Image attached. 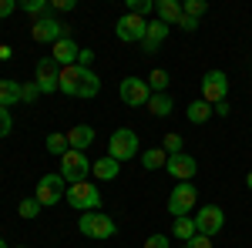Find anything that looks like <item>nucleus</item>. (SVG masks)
I'll list each match as a JSON object with an SVG mask.
<instances>
[{
  "label": "nucleus",
  "instance_id": "nucleus-7",
  "mask_svg": "<svg viewBox=\"0 0 252 248\" xmlns=\"http://www.w3.org/2000/svg\"><path fill=\"white\" fill-rule=\"evenodd\" d=\"M108 154L115 158V161H128V158H135L138 154V134L131 128H118L111 138H108Z\"/></svg>",
  "mask_w": 252,
  "mask_h": 248
},
{
  "label": "nucleus",
  "instance_id": "nucleus-36",
  "mask_svg": "<svg viewBox=\"0 0 252 248\" xmlns=\"http://www.w3.org/2000/svg\"><path fill=\"white\" fill-rule=\"evenodd\" d=\"M91 64H94V51H91V47H81V54H78V67L91 71Z\"/></svg>",
  "mask_w": 252,
  "mask_h": 248
},
{
  "label": "nucleus",
  "instance_id": "nucleus-40",
  "mask_svg": "<svg viewBox=\"0 0 252 248\" xmlns=\"http://www.w3.org/2000/svg\"><path fill=\"white\" fill-rule=\"evenodd\" d=\"M14 10H17V3H14V0H0V17H10Z\"/></svg>",
  "mask_w": 252,
  "mask_h": 248
},
{
  "label": "nucleus",
  "instance_id": "nucleus-28",
  "mask_svg": "<svg viewBox=\"0 0 252 248\" xmlns=\"http://www.w3.org/2000/svg\"><path fill=\"white\" fill-rule=\"evenodd\" d=\"M182 14H185V17H205V14H209V3H205V0H185V3H182Z\"/></svg>",
  "mask_w": 252,
  "mask_h": 248
},
{
  "label": "nucleus",
  "instance_id": "nucleus-43",
  "mask_svg": "<svg viewBox=\"0 0 252 248\" xmlns=\"http://www.w3.org/2000/svg\"><path fill=\"white\" fill-rule=\"evenodd\" d=\"M246 185H249V188H252V171H249V174H246Z\"/></svg>",
  "mask_w": 252,
  "mask_h": 248
},
{
  "label": "nucleus",
  "instance_id": "nucleus-10",
  "mask_svg": "<svg viewBox=\"0 0 252 248\" xmlns=\"http://www.w3.org/2000/svg\"><path fill=\"white\" fill-rule=\"evenodd\" d=\"M192 218H195V231L198 235H209V238L225 228V211L219 208V205H202L198 215H192Z\"/></svg>",
  "mask_w": 252,
  "mask_h": 248
},
{
  "label": "nucleus",
  "instance_id": "nucleus-19",
  "mask_svg": "<svg viewBox=\"0 0 252 248\" xmlns=\"http://www.w3.org/2000/svg\"><path fill=\"white\" fill-rule=\"evenodd\" d=\"M155 14H158L161 24L178 27V20H182V3H178V0H158V3H155Z\"/></svg>",
  "mask_w": 252,
  "mask_h": 248
},
{
  "label": "nucleus",
  "instance_id": "nucleus-37",
  "mask_svg": "<svg viewBox=\"0 0 252 248\" xmlns=\"http://www.w3.org/2000/svg\"><path fill=\"white\" fill-rule=\"evenodd\" d=\"M182 248H212V238H209V235H195V238H189Z\"/></svg>",
  "mask_w": 252,
  "mask_h": 248
},
{
  "label": "nucleus",
  "instance_id": "nucleus-41",
  "mask_svg": "<svg viewBox=\"0 0 252 248\" xmlns=\"http://www.w3.org/2000/svg\"><path fill=\"white\" fill-rule=\"evenodd\" d=\"M229 111H232L229 101H222V104H215V108H212V114H219V117H229Z\"/></svg>",
  "mask_w": 252,
  "mask_h": 248
},
{
  "label": "nucleus",
  "instance_id": "nucleus-42",
  "mask_svg": "<svg viewBox=\"0 0 252 248\" xmlns=\"http://www.w3.org/2000/svg\"><path fill=\"white\" fill-rule=\"evenodd\" d=\"M14 57V47L10 44H0V60H10Z\"/></svg>",
  "mask_w": 252,
  "mask_h": 248
},
{
  "label": "nucleus",
  "instance_id": "nucleus-22",
  "mask_svg": "<svg viewBox=\"0 0 252 248\" xmlns=\"http://www.w3.org/2000/svg\"><path fill=\"white\" fill-rule=\"evenodd\" d=\"M165 161H168L165 148H148V151L141 154V168H145V171H158V168H165Z\"/></svg>",
  "mask_w": 252,
  "mask_h": 248
},
{
  "label": "nucleus",
  "instance_id": "nucleus-20",
  "mask_svg": "<svg viewBox=\"0 0 252 248\" xmlns=\"http://www.w3.org/2000/svg\"><path fill=\"white\" fill-rule=\"evenodd\" d=\"M172 235L178 238V242H189V238H195V235H198V231H195V218H192V215H182V218H175Z\"/></svg>",
  "mask_w": 252,
  "mask_h": 248
},
{
  "label": "nucleus",
  "instance_id": "nucleus-45",
  "mask_svg": "<svg viewBox=\"0 0 252 248\" xmlns=\"http://www.w3.org/2000/svg\"><path fill=\"white\" fill-rule=\"evenodd\" d=\"M17 248H27V245H17Z\"/></svg>",
  "mask_w": 252,
  "mask_h": 248
},
{
  "label": "nucleus",
  "instance_id": "nucleus-23",
  "mask_svg": "<svg viewBox=\"0 0 252 248\" xmlns=\"http://www.w3.org/2000/svg\"><path fill=\"white\" fill-rule=\"evenodd\" d=\"M185 114H189V121H192V124H205V121L212 117V104L198 97V101H192V104H189V111H185Z\"/></svg>",
  "mask_w": 252,
  "mask_h": 248
},
{
  "label": "nucleus",
  "instance_id": "nucleus-6",
  "mask_svg": "<svg viewBox=\"0 0 252 248\" xmlns=\"http://www.w3.org/2000/svg\"><path fill=\"white\" fill-rule=\"evenodd\" d=\"M195 201H198V191H195L192 181H178L168 194V211H172L175 218H182V215H192Z\"/></svg>",
  "mask_w": 252,
  "mask_h": 248
},
{
  "label": "nucleus",
  "instance_id": "nucleus-9",
  "mask_svg": "<svg viewBox=\"0 0 252 248\" xmlns=\"http://www.w3.org/2000/svg\"><path fill=\"white\" fill-rule=\"evenodd\" d=\"M229 94V77L225 71H205L202 74V101H209V104H222Z\"/></svg>",
  "mask_w": 252,
  "mask_h": 248
},
{
  "label": "nucleus",
  "instance_id": "nucleus-8",
  "mask_svg": "<svg viewBox=\"0 0 252 248\" xmlns=\"http://www.w3.org/2000/svg\"><path fill=\"white\" fill-rule=\"evenodd\" d=\"M34 198H37L44 208H51V205H58L61 198H67V181L61 174H44L37 181V194Z\"/></svg>",
  "mask_w": 252,
  "mask_h": 248
},
{
  "label": "nucleus",
  "instance_id": "nucleus-5",
  "mask_svg": "<svg viewBox=\"0 0 252 248\" xmlns=\"http://www.w3.org/2000/svg\"><path fill=\"white\" fill-rule=\"evenodd\" d=\"M118 97H121L128 108H148V101H152V87H148L145 77H125V81L118 84Z\"/></svg>",
  "mask_w": 252,
  "mask_h": 248
},
{
  "label": "nucleus",
  "instance_id": "nucleus-4",
  "mask_svg": "<svg viewBox=\"0 0 252 248\" xmlns=\"http://www.w3.org/2000/svg\"><path fill=\"white\" fill-rule=\"evenodd\" d=\"M91 165H94V161H88L84 151H67L64 158H61V171L58 174L67 181V185H78V181H88Z\"/></svg>",
  "mask_w": 252,
  "mask_h": 248
},
{
  "label": "nucleus",
  "instance_id": "nucleus-2",
  "mask_svg": "<svg viewBox=\"0 0 252 248\" xmlns=\"http://www.w3.org/2000/svg\"><path fill=\"white\" fill-rule=\"evenodd\" d=\"M64 37H71L67 34V24H61L58 17H37L34 24H31V40L34 44H58V40H64Z\"/></svg>",
  "mask_w": 252,
  "mask_h": 248
},
{
  "label": "nucleus",
  "instance_id": "nucleus-12",
  "mask_svg": "<svg viewBox=\"0 0 252 248\" xmlns=\"http://www.w3.org/2000/svg\"><path fill=\"white\" fill-rule=\"evenodd\" d=\"M58 77H61V64L51 57V54L37 60V77H34V84L40 87V94H54V91H58Z\"/></svg>",
  "mask_w": 252,
  "mask_h": 248
},
{
  "label": "nucleus",
  "instance_id": "nucleus-25",
  "mask_svg": "<svg viewBox=\"0 0 252 248\" xmlns=\"http://www.w3.org/2000/svg\"><path fill=\"white\" fill-rule=\"evenodd\" d=\"M97 91H101V77H97L94 71H84V74H81L78 97H97Z\"/></svg>",
  "mask_w": 252,
  "mask_h": 248
},
{
  "label": "nucleus",
  "instance_id": "nucleus-1",
  "mask_svg": "<svg viewBox=\"0 0 252 248\" xmlns=\"http://www.w3.org/2000/svg\"><path fill=\"white\" fill-rule=\"evenodd\" d=\"M78 231L81 235H88V238H115V231H118V225H115V218L111 215H101V211H84L81 215V221H78Z\"/></svg>",
  "mask_w": 252,
  "mask_h": 248
},
{
  "label": "nucleus",
  "instance_id": "nucleus-3",
  "mask_svg": "<svg viewBox=\"0 0 252 248\" xmlns=\"http://www.w3.org/2000/svg\"><path fill=\"white\" fill-rule=\"evenodd\" d=\"M67 205L78 211H101V191L91 181H78V185H67Z\"/></svg>",
  "mask_w": 252,
  "mask_h": 248
},
{
  "label": "nucleus",
  "instance_id": "nucleus-35",
  "mask_svg": "<svg viewBox=\"0 0 252 248\" xmlns=\"http://www.w3.org/2000/svg\"><path fill=\"white\" fill-rule=\"evenodd\" d=\"M141 248H172V238H168V235H152Z\"/></svg>",
  "mask_w": 252,
  "mask_h": 248
},
{
  "label": "nucleus",
  "instance_id": "nucleus-14",
  "mask_svg": "<svg viewBox=\"0 0 252 248\" xmlns=\"http://www.w3.org/2000/svg\"><path fill=\"white\" fill-rule=\"evenodd\" d=\"M168 30H172V27H168V24H161L158 17H155V20H148V30H145V40H141V44H145V54H155L158 47L165 44Z\"/></svg>",
  "mask_w": 252,
  "mask_h": 248
},
{
  "label": "nucleus",
  "instance_id": "nucleus-15",
  "mask_svg": "<svg viewBox=\"0 0 252 248\" xmlns=\"http://www.w3.org/2000/svg\"><path fill=\"white\" fill-rule=\"evenodd\" d=\"M81 74H84V67L78 64H71V67H61V77H58V91L67 97H78V87H81Z\"/></svg>",
  "mask_w": 252,
  "mask_h": 248
},
{
  "label": "nucleus",
  "instance_id": "nucleus-11",
  "mask_svg": "<svg viewBox=\"0 0 252 248\" xmlns=\"http://www.w3.org/2000/svg\"><path fill=\"white\" fill-rule=\"evenodd\" d=\"M145 30H148V20L138 17V14H125V17H118V24H115V34H118L121 44L145 40Z\"/></svg>",
  "mask_w": 252,
  "mask_h": 248
},
{
  "label": "nucleus",
  "instance_id": "nucleus-17",
  "mask_svg": "<svg viewBox=\"0 0 252 248\" xmlns=\"http://www.w3.org/2000/svg\"><path fill=\"white\" fill-rule=\"evenodd\" d=\"M91 174H94L97 181H115L118 174H121V161H115L111 154H104V158H97L94 165H91Z\"/></svg>",
  "mask_w": 252,
  "mask_h": 248
},
{
  "label": "nucleus",
  "instance_id": "nucleus-21",
  "mask_svg": "<svg viewBox=\"0 0 252 248\" xmlns=\"http://www.w3.org/2000/svg\"><path fill=\"white\" fill-rule=\"evenodd\" d=\"M20 101V81H3L0 77V104L3 108H14Z\"/></svg>",
  "mask_w": 252,
  "mask_h": 248
},
{
  "label": "nucleus",
  "instance_id": "nucleus-44",
  "mask_svg": "<svg viewBox=\"0 0 252 248\" xmlns=\"http://www.w3.org/2000/svg\"><path fill=\"white\" fill-rule=\"evenodd\" d=\"M0 248H7V242H3V238H0Z\"/></svg>",
  "mask_w": 252,
  "mask_h": 248
},
{
  "label": "nucleus",
  "instance_id": "nucleus-34",
  "mask_svg": "<svg viewBox=\"0 0 252 248\" xmlns=\"http://www.w3.org/2000/svg\"><path fill=\"white\" fill-rule=\"evenodd\" d=\"M10 131H14V117H10V111L0 104V138H7Z\"/></svg>",
  "mask_w": 252,
  "mask_h": 248
},
{
  "label": "nucleus",
  "instance_id": "nucleus-33",
  "mask_svg": "<svg viewBox=\"0 0 252 248\" xmlns=\"http://www.w3.org/2000/svg\"><path fill=\"white\" fill-rule=\"evenodd\" d=\"M161 148H165V154H178L182 151V134H165V141H161Z\"/></svg>",
  "mask_w": 252,
  "mask_h": 248
},
{
  "label": "nucleus",
  "instance_id": "nucleus-30",
  "mask_svg": "<svg viewBox=\"0 0 252 248\" xmlns=\"http://www.w3.org/2000/svg\"><path fill=\"white\" fill-rule=\"evenodd\" d=\"M152 10H155V3H152V0H128V14H138V17L148 20Z\"/></svg>",
  "mask_w": 252,
  "mask_h": 248
},
{
  "label": "nucleus",
  "instance_id": "nucleus-16",
  "mask_svg": "<svg viewBox=\"0 0 252 248\" xmlns=\"http://www.w3.org/2000/svg\"><path fill=\"white\" fill-rule=\"evenodd\" d=\"M78 54H81V47H78V44H74L71 37L58 40V44H54V51H51V57L58 60L61 67H71V64H78Z\"/></svg>",
  "mask_w": 252,
  "mask_h": 248
},
{
  "label": "nucleus",
  "instance_id": "nucleus-26",
  "mask_svg": "<svg viewBox=\"0 0 252 248\" xmlns=\"http://www.w3.org/2000/svg\"><path fill=\"white\" fill-rule=\"evenodd\" d=\"M44 148L54 154V158H64V154L71 151V144H67V134H61V131H54V134H47V141H44Z\"/></svg>",
  "mask_w": 252,
  "mask_h": 248
},
{
  "label": "nucleus",
  "instance_id": "nucleus-29",
  "mask_svg": "<svg viewBox=\"0 0 252 248\" xmlns=\"http://www.w3.org/2000/svg\"><path fill=\"white\" fill-rule=\"evenodd\" d=\"M40 208H44V205H40L37 198H24V201H20V208H17V215H20V218H37Z\"/></svg>",
  "mask_w": 252,
  "mask_h": 248
},
{
  "label": "nucleus",
  "instance_id": "nucleus-27",
  "mask_svg": "<svg viewBox=\"0 0 252 248\" xmlns=\"http://www.w3.org/2000/svg\"><path fill=\"white\" fill-rule=\"evenodd\" d=\"M168 84H172V77H168V71H161V67H155V71L148 74L152 94H168Z\"/></svg>",
  "mask_w": 252,
  "mask_h": 248
},
{
  "label": "nucleus",
  "instance_id": "nucleus-24",
  "mask_svg": "<svg viewBox=\"0 0 252 248\" xmlns=\"http://www.w3.org/2000/svg\"><path fill=\"white\" fill-rule=\"evenodd\" d=\"M172 108H175L172 94H152V101H148V111H152L155 117H168Z\"/></svg>",
  "mask_w": 252,
  "mask_h": 248
},
{
  "label": "nucleus",
  "instance_id": "nucleus-32",
  "mask_svg": "<svg viewBox=\"0 0 252 248\" xmlns=\"http://www.w3.org/2000/svg\"><path fill=\"white\" fill-rule=\"evenodd\" d=\"M37 97H40V87L34 84V81H27V84H20V101H24V104H34Z\"/></svg>",
  "mask_w": 252,
  "mask_h": 248
},
{
  "label": "nucleus",
  "instance_id": "nucleus-31",
  "mask_svg": "<svg viewBox=\"0 0 252 248\" xmlns=\"http://www.w3.org/2000/svg\"><path fill=\"white\" fill-rule=\"evenodd\" d=\"M24 10H27L31 17H47L51 3H47V0H24Z\"/></svg>",
  "mask_w": 252,
  "mask_h": 248
},
{
  "label": "nucleus",
  "instance_id": "nucleus-38",
  "mask_svg": "<svg viewBox=\"0 0 252 248\" xmlns=\"http://www.w3.org/2000/svg\"><path fill=\"white\" fill-rule=\"evenodd\" d=\"M74 7H78V3H74V0H51V10H64V14H67V10H74Z\"/></svg>",
  "mask_w": 252,
  "mask_h": 248
},
{
  "label": "nucleus",
  "instance_id": "nucleus-18",
  "mask_svg": "<svg viewBox=\"0 0 252 248\" xmlns=\"http://www.w3.org/2000/svg\"><path fill=\"white\" fill-rule=\"evenodd\" d=\"M67 144H71V151H84L88 144H94V128L91 124H74L67 131Z\"/></svg>",
  "mask_w": 252,
  "mask_h": 248
},
{
  "label": "nucleus",
  "instance_id": "nucleus-39",
  "mask_svg": "<svg viewBox=\"0 0 252 248\" xmlns=\"http://www.w3.org/2000/svg\"><path fill=\"white\" fill-rule=\"evenodd\" d=\"M178 27H182L185 34H192L195 27H198V20H195V17H185V14H182V20H178Z\"/></svg>",
  "mask_w": 252,
  "mask_h": 248
},
{
  "label": "nucleus",
  "instance_id": "nucleus-13",
  "mask_svg": "<svg viewBox=\"0 0 252 248\" xmlns=\"http://www.w3.org/2000/svg\"><path fill=\"white\" fill-rule=\"evenodd\" d=\"M165 171L172 174L175 181H192L195 171H198V161H195L192 154H185V151L168 154V161H165Z\"/></svg>",
  "mask_w": 252,
  "mask_h": 248
}]
</instances>
